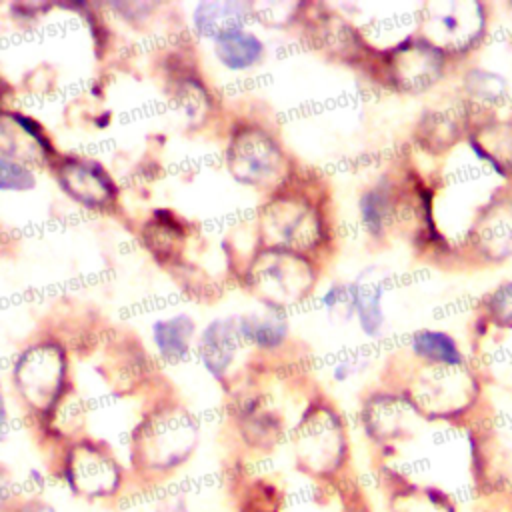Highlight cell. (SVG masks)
<instances>
[{"label":"cell","instance_id":"cell-1","mask_svg":"<svg viewBox=\"0 0 512 512\" xmlns=\"http://www.w3.org/2000/svg\"><path fill=\"white\" fill-rule=\"evenodd\" d=\"M200 442L196 416L176 400L154 402L134 424L128 448L132 488L156 490L188 466Z\"/></svg>","mask_w":512,"mask_h":512},{"label":"cell","instance_id":"cell-2","mask_svg":"<svg viewBox=\"0 0 512 512\" xmlns=\"http://www.w3.org/2000/svg\"><path fill=\"white\" fill-rule=\"evenodd\" d=\"M50 472L74 500L90 506L116 508L134 490L128 466L106 442L90 436L64 442Z\"/></svg>","mask_w":512,"mask_h":512},{"label":"cell","instance_id":"cell-3","mask_svg":"<svg viewBox=\"0 0 512 512\" xmlns=\"http://www.w3.org/2000/svg\"><path fill=\"white\" fill-rule=\"evenodd\" d=\"M12 386L28 414L44 432L70 400L68 362L54 344H36L20 354L12 368Z\"/></svg>","mask_w":512,"mask_h":512},{"label":"cell","instance_id":"cell-4","mask_svg":"<svg viewBox=\"0 0 512 512\" xmlns=\"http://www.w3.org/2000/svg\"><path fill=\"white\" fill-rule=\"evenodd\" d=\"M294 468L318 482L330 480L346 454L344 428L338 414L322 404L308 406L292 432Z\"/></svg>","mask_w":512,"mask_h":512},{"label":"cell","instance_id":"cell-5","mask_svg":"<svg viewBox=\"0 0 512 512\" xmlns=\"http://www.w3.org/2000/svg\"><path fill=\"white\" fill-rule=\"evenodd\" d=\"M484 6L478 2H432L422 14V38L442 52H468L484 34Z\"/></svg>","mask_w":512,"mask_h":512},{"label":"cell","instance_id":"cell-6","mask_svg":"<svg viewBox=\"0 0 512 512\" xmlns=\"http://www.w3.org/2000/svg\"><path fill=\"white\" fill-rule=\"evenodd\" d=\"M256 290L274 310L298 302L312 284V270L306 260L292 252L262 254L252 268Z\"/></svg>","mask_w":512,"mask_h":512},{"label":"cell","instance_id":"cell-7","mask_svg":"<svg viewBox=\"0 0 512 512\" xmlns=\"http://www.w3.org/2000/svg\"><path fill=\"white\" fill-rule=\"evenodd\" d=\"M390 80L404 92L430 88L444 70V52L424 38H406L388 52Z\"/></svg>","mask_w":512,"mask_h":512},{"label":"cell","instance_id":"cell-8","mask_svg":"<svg viewBox=\"0 0 512 512\" xmlns=\"http://www.w3.org/2000/svg\"><path fill=\"white\" fill-rule=\"evenodd\" d=\"M236 436L250 452H272L284 434L282 414L264 394H244L230 410Z\"/></svg>","mask_w":512,"mask_h":512},{"label":"cell","instance_id":"cell-9","mask_svg":"<svg viewBox=\"0 0 512 512\" xmlns=\"http://www.w3.org/2000/svg\"><path fill=\"white\" fill-rule=\"evenodd\" d=\"M282 154L276 142L260 130L240 132L228 152V166L236 180L244 184H264L280 172Z\"/></svg>","mask_w":512,"mask_h":512},{"label":"cell","instance_id":"cell-10","mask_svg":"<svg viewBox=\"0 0 512 512\" xmlns=\"http://www.w3.org/2000/svg\"><path fill=\"white\" fill-rule=\"evenodd\" d=\"M58 182L70 198L86 208H106L118 192L106 168L90 158H68L62 162Z\"/></svg>","mask_w":512,"mask_h":512},{"label":"cell","instance_id":"cell-11","mask_svg":"<svg viewBox=\"0 0 512 512\" xmlns=\"http://www.w3.org/2000/svg\"><path fill=\"white\" fill-rule=\"evenodd\" d=\"M238 320L218 318L212 320L198 338V360L204 370L220 384H226L238 352Z\"/></svg>","mask_w":512,"mask_h":512},{"label":"cell","instance_id":"cell-12","mask_svg":"<svg viewBox=\"0 0 512 512\" xmlns=\"http://www.w3.org/2000/svg\"><path fill=\"white\" fill-rule=\"evenodd\" d=\"M266 228L278 244L308 246L320 232V222L308 204L300 200H284L270 206Z\"/></svg>","mask_w":512,"mask_h":512},{"label":"cell","instance_id":"cell-13","mask_svg":"<svg viewBox=\"0 0 512 512\" xmlns=\"http://www.w3.org/2000/svg\"><path fill=\"white\" fill-rule=\"evenodd\" d=\"M474 242L486 258H508L512 254V206L486 208L474 226Z\"/></svg>","mask_w":512,"mask_h":512},{"label":"cell","instance_id":"cell-14","mask_svg":"<svg viewBox=\"0 0 512 512\" xmlns=\"http://www.w3.org/2000/svg\"><path fill=\"white\" fill-rule=\"evenodd\" d=\"M214 54L224 68L242 72L254 68L264 58L266 48L254 32L234 28L214 38Z\"/></svg>","mask_w":512,"mask_h":512},{"label":"cell","instance_id":"cell-15","mask_svg":"<svg viewBox=\"0 0 512 512\" xmlns=\"http://www.w3.org/2000/svg\"><path fill=\"white\" fill-rule=\"evenodd\" d=\"M354 298V314L366 336H378L384 326V312L380 306L384 288L378 272L366 270L356 282L350 284Z\"/></svg>","mask_w":512,"mask_h":512},{"label":"cell","instance_id":"cell-16","mask_svg":"<svg viewBox=\"0 0 512 512\" xmlns=\"http://www.w3.org/2000/svg\"><path fill=\"white\" fill-rule=\"evenodd\" d=\"M194 338V320L188 314H174L152 324V342L166 362L188 356Z\"/></svg>","mask_w":512,"mask_h":512},{"label":"cell","instance_id":"cell-17","mask_svg":"<svg viewBox=\"0 0 512 512\" xmlns=\"http://www.w3.org/2000/svg\"><path fill=\"white\" fill-rule=\"evenodd\" d=\"M248 14L250 6L246 2H200L194 8L192 20L198 34L210 36L214 40L228 30L242 28Z\"/></svg>","mask_w":512,"mask_h":512},{"label":"cell","instance_id":"cell-18","mask_svg":"<svg viewBox=\"0 0 512 512\" xmlns=\"http://www.w3.org/2000/svg\"><path fill=\"white\" fill-rule=\"evenodd\" d=\"M232 512H282L284 494L278 484L268 478L240 480L234 488Z\"/></svg>","mask_w":512,"mask_h":512},{"label":"cell","instance_id":"cell-19","mask_svg":"<svg viewBox=\"0 0 512 512\" xmlns=\"http://www.w3.org/2000/svg\"><path fill=\"white\" fill-rule=\"evenodd\" d=\"M412 352L426 360L430 366H452L458 368L464 364V356L456 340L440 330H422L416 332L410 340Z\"/></svg>","mask_w":512,"mask_h":512},{"label":"cell","instance_id":"cell-20","mask_svg":"<svg viewBox=\"0 0 512 512\" xmlns=\"http://www.w3.org/2000/svg\"><path fill=\"white\" fill-rule=\"evenodd\" d=\"M240 338L258 350H276L288 334V324L280 314H250L238 320Z\"/></svg>","mask_w":512,"mask_h":512},{"label":"cell","instance_id":"cell-21","mask_svg":"<svg viewBox=\"0 0 512 512\" xmlns=\"http://www.w3.org/2000/svg\"><path fill=\"white\" fill-rule=\"evenodd\" d=\"M358 212L366 232L374 238H380L388 230L394 216V198L390 190L384 186L368 188L360 196Z\"/></svg>","mask_w":512,"mask_h":512},{"label":"cell","instance_id":"cell-22","mask_svg":"<svg viewBox=\"0 0 512 512\" xmlns=\"http://www.w3.org/2000/svg\"><path fill=\"white\" fill-rule=\"evenodd\" d=\"M466 92L482 102H498L506 94V82L502 76L486 70H474L466 78Z\"/></svg>","mask_w":512,"mask_h":512},{"label":"cell","instance_id":"cell-23","mask_svg":"<svg viewBox=\"0 0 512 512\" xmlns=\"http://www.w3.org/2000/svg\"><path fill=\"white\" fill-rule=\"evenodd\" d=\"M34 184H36V178L28 166L0 154V190L2 192H26L34 188Z\"/></svg>","mask_w":512,"mask_h":512},{"label":"cell","instance_id":"cell-24","mask_svg":"<svg viewBox=\"0 0 512 512\" xmlns=\"http://www.w3.org/2000/svg\"><path fill=\"white\" fill-rule=\"evenodd\" d=\"M486 308L490 318L504 328L512 330V282L502 284L500 288H496L488 300H486Z\"/></svg>","mask_w":512,"mask_h":512},{"label":"cell","instance_id":"cell-25","mask_svg":"<svg viewBox=\"0 0 512 512\" xmlns=\"http://www.w3.org/2000/svg\"><path fill=\"white\" fill-rule=\"evenodd\" d=\"M322 304L330 314L344 318V320L350 318L354 314V298H352L350 284L330 286L322 296Z\"/></svg>","mask_w":512,"mask_h":512},{"label":"cell","instance_id":"cell-26","mask_svg":"<svg viewBox=\"0 0 512 512\" xmlns=\"http://www.w3.org/2000/svg\"><path fill=\"white\" fill-rule=\"evenodd\" d=\"M18 496L20 492L12 470L4 462H0V512H8L12 504L18 500Z\"/></svg>","mask_w":512,"mask_h":512},{"label":"cell","instance_id":"cell-27","mask_svg":"<svg viewBox=\"0 0 512 512\" xmlns=\"http://www.w3.org/2000/svg\"><path fill=\"white\" fill-rule=\"evenodd\" d=\"M8 512H60L48 498L38 492L20 494Z\"/></svg>","mask_w":512,"mask_h":512},{"label":"cell","instance_id":"cell-28","mask_svg":"<svg viewBox=\"0 0 512 512\" xmlns=\"http://www.w3.org/2000/svg\"><path fill=\"white\" fill-rule=\"evenodd\" d=\"M150 512H194L192 510V504H190V498L182 492H174V494H166V496H160Z\"/></svg>","mask_w":512,"mask_h":512},{"label":"cell","instance_id":"cell-29","mask_svg":"<svg viewBox=\"0 0 512 512\" xmlns=\"http://www.w3.org/2000/svg\"><path fill=\"white\" fill-rule=\"evenodd\" d=\"M356 370H358V366L354 360H344L332 368V378L336 382H346V380H350V376L356 374Z\"/></svg>","mask_w":512,"mask_h":512},{"label":"cell","instance_id":"cell-30","mask_svg":"<svg viewBox=\"0 0 512 512\" xmlns=\"http://www.w3.org/2000/svg\"><path fill=\"white\" fill-rule=\"evenodd\" d=\"M8 426H10V410H8V402H6V392L4 386L0 382V440L6 438L8 434Z\"/></svg>","mask_w":512,"mask_h":512},{"label":"cell","instance_id":"cell-31","mask_svg":"<svg viewBox=\"0 0 512 512\" xmlns=\"http://www.w3.org/2000/svg\"><path fill=\"white\" fill-rule=\"evenodd\" d=\"M26 480H28V484H30L36 492L46 486V474H44L40 468H30ZM38 494H40V492H38Z\"/></svg>","mask_w":512,"mask_h":512}]
</instances>
